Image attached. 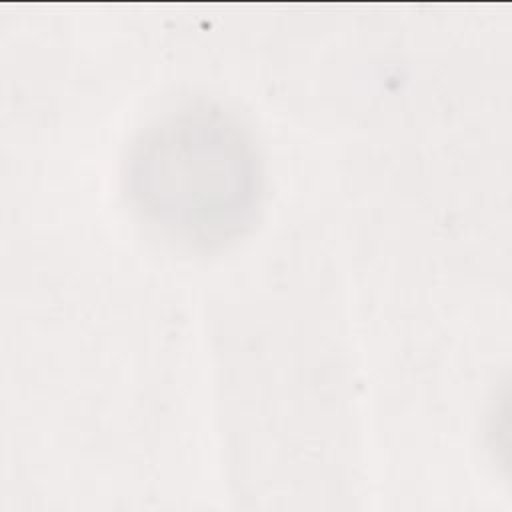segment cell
<instances>
[{"label":"cell","mask_w":512,"mask_h":512,"mask_svg":"<svg viewBox=\"0 0 512 512\" xmlns=\"http://www.w3.org/2000/svg\"><path fill=\"white\" fill-rule=\"evenodd\" d=\"M124 180L140 218L192 248L242 234L262 194L248 130L216 104H188L148 124L130 146Z\"/></svg>","instance_id":"6da1fadb"}]
</instances>
